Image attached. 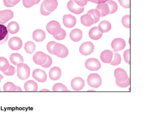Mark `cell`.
I'll return each instance as SVG.
<instances>
[{
    "label": "cell",
    "mask_w": 150,
    "mask_h": 114,
    "mask_svg": "<svg viewBox=\"0 0 150 114\" xmlns=\"http://www.w3.org/2000/svg\"><path fill=\"white\" fill-rule=\"evenodd\" d=\"M68 9L72 13L76 14H81L84 12V7L80 6L74 2V0H71L68 2Z\"/></svg>",
    "instance_id": "obj_9"
},
{
    "label": "cell",
    "mask_w": 150,
    "mask_h": 114,
    "mask_svg": "<svg viewBox=\"0 0 150 114\" xmlns=\"http://www.w3.org/2000/svg\"><path fill=\"white\" fill-rule=\"evenodd\" d=\"M4 78V77L2 76V75H1V74H0V82H1V80H2V79H3Z\"/></svg>",
    "instance_id": "obj_52"
},
{
    "label": "cell",
    "mask_w": 150,
    "mask_h": 114,
    "mask_svg": "<svg viewBox=\"0 0 150 114\" xmlns=\"http://www.w3.org/2000/svg\"><path fill=\"white\" fill-rule=\"evenodd\" d=\"M89 36L91 39L98 40L102 37L103 33L100 32L98 27H93L90 30L89 32Z\"/></svg>",
    "instance_id": "obj_22"
},
{
    "label": "cell",
    "mask_w": 150,
    "mask_h": 114,
    "mask_svg": "<svg viewBox=\"0 0 150 114\" xmlns=\"http://www.w3.org/2000/svg\"><path fill=\"white\" fill-rule=\"evenodd\" d=\"M54 92H69L66 86L61 83L55 84L52 88Z\"/></svg>",
    "instance_id": "obj_33"
},
{
    "label": "cell",
    "mask_w": 150,
    "mask_h": 114,
    "mask_svg": "<svg viewBox=\"0 0 150 114\" xmlns=\"http://www.w3.org/2000/svg\"><path fill=\"white\" fill-rule=\"evenodd\" d=\"M8 45L12 50L17 51L21 48L23 45V42L18 37H14L10 39L8 42Z\"/></svg>",
    "instance_id": "obj_10"
},
{
    "label": "cell",
    "mask_w": 150,
    "mask_h": 114,
    "mask_svg": "<svg viewBox=\"0 0 150 114\" xmlns=\"http://www.w3.org/2000/svg\"><path fill=\"white\" fill-rule=\"evenodd\" d=\"M17 73L18 77L22 80L28 78L30 74V67L26 64L21 63L17 65Z\"/></svg>",
    "instance_id": "obj_1"
},
{
    "label": "cell",
    "mask_w": 150,
    "mask_h": 114,
    "mask_svg": "<svg viewBox=\"0 0 150 114\" xmlns=\"http://www.w3.org/2000/svg\"><path fill=\"white\" fill-rule=\"evenodd\" d=\"M44 7L48 11H54L58 6V2L57 0H44Z\"/></svg>",
    "instance_id": "obj_19"
},
{
    "label": "cell",
    "mask_w": 150,
    "mask_h": 114,
    "mask_svg": "<svg viewBox=\"0 0 150 114\" xmlns=\"http://www.w3.org/2000/svg\"><path fill=\"white\" fill-rule=\"evenodd\" d=\"M96 9L100 11L101 17L105 16L110 14V9L107 3H102L98 4Z\"/></svg>",
    "instance_id": "obj_25"
},
{
    "label": "cell",
    "mask_w": 150,
    "mask_h": 114,
    "mask_svg": "<svg viewBox=\"0 0 150 114\" xmlns=\"http://www.w3.org/2000/svg\"><path fill=\"white\" fill-rule=\"evenodd\" d=\"M57 43H56V42L52 41L49 42V43H48V44H47V50L50 53L54 55V53H53V47H54V45H55V44H57Z\"/></svg>",
    "instance_id": "obj_44"
},
{
    "label": "cell",
    "mask_w": 150,
    "mask_h": 114,
    "mask_svg": "<svg viewBox=\"0 0 150 114\" xmlns=\"http://www.w3.org/2000/svg\"><path fill=\"white\" fill-rule=\"evenodd\" d=\"M16 92H22V90H21V87H19V86H16Z\"/></svg>",
    "instance_id": "obj_50"
},
{
    "label": "cell",
    "mask_w": 150,
    "mask_h": 114,
    "mask_svg": "<svg viewBox=\"0 0 150 114\" xmlns=\"http://www.w3.org/2000/svg\"><path fill=\"white\" fill-rule=\"evenodd\" d=\"M122 24L127 28H130V16L126 15L123 17L122 21Z\"/></svg>",
    "instance_id": "obj_36"
},
{
    "label": "cell",
    "mask_w": 150,
    "mask_h": 114,
    "mask_svg": "<svg viewBox=\"0 0 150 114\" xmlns=\"http://www.w3.org/2000/svg\"><path fill=\"white\" fill-rule=\"evenodd\" d=\"M33 59L35 63L41 66L46 62L47 55L41 51L37 52L34 54Z\"/></svg>",
    "instance_id": "obj_13"
},
{
    "label": "cell",
    "mask_w": 150,
    "mask_h": 114,
    "mask_svg": "<svg viewBox=\"0 0 150 114\" xmlns=\"http://www.w3.org/2000/svg\"><path fill=\"white\" fill-rule=\"evenodd\" d=\"M24 88L26 92H37L38 90V85L33 80H29L25 83Z\"/></svg>",
    "instance_id": "obj_23"
},
{
    "label": "cell",
    "mask_w": 150,
    "mask_h": 114,
    "mask_svg": "<svg viewBox=\"0 0 150 114\" xmlns=\"http://www.w3.org/2000/svg\"><path fill=\"white\" fill-rule=\"evenodd\" d=\"M83 35V32L81 30L76 29L71 31L70 34V37L72 41L77 42L81 40Z\"/></svg>",
    "instance_id": "obj_20"
},
{
    "label": "cell",
    "mask_w": 150,
    "mask_h": 114,
    "mask_svg": "<svg viewBox=\"0 0 150 114\" xmlns=\"http://www.w3.org/2000/svg\"><path fill=\"white\" fill-rule=\"evenodd\" d=\"M98 28L100 32L102 33H106L110 30L112 28V25L108 21H102L99 24Z\"/></svg>",
    "instance_id": "obj_26"
},
{
    "label": "cell",
    "mask_w": 150,
    "mask_h": 114,
    "mask_svg": "<svg viewBox=\"0 0 150 114\" xmlns=\"http://www.w3.org/2000/svg\"><path fill=\"white\" fill-rule=\"evenodd\" d=\"M111 46L114 51L116 52L121 51L125 47V41L122 38H116L112 40L111 43Z\"/></svg>",
    "instance_id": "obj_8"
},
{
    "label": "cell",
    "mask_w": 150,
    "mask_h": 114,
    "mask_svg": "<svg viewBox=\"0 0 150 114\" xmlns=\"http://www.w3.org/2000/svg\"><path fill=\"white\" fill-rule=\"evenodd\" d=\"M23 3L24 7L29 8L35 4V0H23Z\"/></svg>",
    "instance_id": "obj_38"
},
{
    "label": "cell",
    "mask_w": 150,
    "mask_h": 114,
    "mask_svg": "<svg viewBox=\"0 0 150 114\" xmlns=\"http://www.w3.org/2000/svg\"><path fill=\"white\" fill-rule=\"evenodd\" d=\"M16 72V70L15 68L13 66L10 65L8 69L6 71H3V73L5 75L8 76H11L14 75Z\"/></svg>",
    "instance_id": "obj_37"
},
{
    "label": "cell",
    "mask_w": 150,
    "mask_h": 114,
    "mask_svg": "<svg viewBox=\"0 0 150 114\" xmlns=\"http://www.w3.org/2000/svg\"><path fill=\"white\" fill-rule=\"evenodd\" d=\"M3 90L4 92H16V86L13 83L7 82L4 84Z\"/></svg>",
    "instance_id": "obj_32"
},
{
    "label": "cell",
    "mask_w": 150,
    "mask_h": 114,
    "mask_svg": "<svg viewBox=\"0 0 150 114\" xmlns=\"http://www.w3.org/2000/svg\"><path fill=\"white\" fill-rule=\"evenodd\" d=\"M74 1L80 6L83 7L87 4L88 0H74Z\"/></svg>",
    "instance_id": "obj_46"
},
{
    "label": "cell",
    "mask_w": 150,
    "mask_h": 114,
    "mask_svg": "<svg viewBox=\"0 0 150 114\" xmlns=\"http://www.w3.org/2000/svg\"><path fill=\"white\" fill-rule=\"evenodd\" d=\"M114 53L115 55L114 59L112 62H111L110 64L114 66L118 65L120 64L121 62V57L118 53L114 52Z\"/></svg>",
    "instance_id": "obj_35"
},
{
    "label": "cell",
    "mask_w": 150,
    "mask_h": 114,
    "mask_svg": "<svg viewBox=\"0 0 150 114\" xmlns=\"http://www.w3.org/2000/svg\"><path fill=\"white\" fill-rule=\"evenodd\" d=\"M0 91H1V88H0Z\"/></svg>",
    "instance_id": "obj_55"
},
{
    "label": "cell",
    "mask_w": 150,
    "mask_h": 114,
    "mask_svg": "<svg viewBox=\"0 0 150 114\" xmlns=\"http://www.w3.org/2000/svg\"><path fill=\"white\" fill-rule=\"evenodd\" d=\"M88 14H90L94 20V24L98 22L101 17V14L98 9H93L88 11Z\"/></svg>",
    "instance_id": "obj_29"
},
{
    "label": "cell",
    "mask_w": 150,
    "mask_h": 114,
    "mask_svg": "<svg viewBox=\"0 0 150 114\" xmlns=\"http://www.w3.org/2000/svg\"><path fill=\"white\" fill-rule=\"evenodd\" d=\"M81 21L84 26L89 27L94 23V20L90 14H88L82 15L81 17Z\"/></svg>",
    "instance_id": "obj_24"
},
{
    "label": "cell",
    "mask_w": 150,
    "mask_h": 114,
    "mask_svg": "<svg viewBox=\"0 0 150 114\" xmlns=\"http://www.w3.org/2000/svg\"><path fill=\"white\" fill-rule=\"evenodd\" d=\"M102 81L101 76L96 73L90 74L87 79L88 85L92 87L96 88H98L101 86Z\"/></svg>",
    "instance_id": "obj_3"
},
{
    "label": "cell",
    "mask_w": 150,
    "mask_h": 114,
    "mask_svg": "<svg viewBox=\"0 0 150 114\" xmlns=\"http://www.w3.org/2000/svg\"><path fill=\"white\" fill-rule=\"evenodd\" d=\"M120 3L123 8L129 9L130 8V0H118Z\"/></svg>",
    "instance_id": "obj_41"
},
{
    "label": "cell",
    "mask_w": 150,
    "mask_h": 114,
    "mask_svg": "<svg viewBox=\"0 0 150 114\" xmlns=\"http://www.w3.org/2000/svg\"><path fill=\"white\" fill-rule=\"evenodd\" d=\"M113 57L112 51L109 50H105L103 51L100 55L101 60L105 63H110Z\"/></svg>",
    "instance_id": "obj_16"
},
{
    "label": "cell",
    "mask_w": 150,
    "mask_h": 114,
    "mask_svg": "<svg viewBox=\"0 0 150 114\" xmlns=\"http://www.w3.org/2000/svg\"><path fill=\"white\" fill-rule=\"evenodd\" d=\"M40 92H50L47 89H43L40 90Z\"/></svg>",
    "instance_id": "obj_51"
},
{
    "label": "cell",
    "mask_w": 150,
    "mask_h": 114,
    "mask_svg": "<svg viewBox=\"0 0 150 114\" xmlns=\"http://www.w3.org/2000/svg\"><path fill=\"white\" fill-rule=\"evenodd\" d=\"M4 4L5 6L8 8H11L14 6L10 4L9 3L7 0H3Z\"/></svg>",
    "instance_id": "obj_49"
},
{
    "label": "cell",
    "mask_w": 150,
    "mask_h": 114,
    "mask_svg": "<svg viewBox=\"0 0 150 114\" xmlns=\"http://www.w3.org/2000/svg\"><path fill=\"white\" fill-rule=\"evenodd\" d=\"M45 32L42 29L36 30L33 33V38L36 42L43 41L45 39Z\"/></svg>",
    "instance_id": "obj_21"
},
{
    "label": "cell",
    "mask_w": 150,
    "mask_h": 114,
    "mask_svg": "<svg viewBox=\"0 0 150 114\" xmlns=\"http://www.w3.org/2000/svg\"><path fill=\"white\" fill-rule=\"evenodd\" d=\"M86 68L91 71H97L100 69L101 64L98 59L96 58H89L85 63Z\"/></svg>",
    "instance_id": "obj_5"
},
{
    "label": "cell",
    "mask_w": 150,
    "mask_h": 114,
    "mask_svg": "<svg viewBox=\"0 0 150 114\" xmlns=\"http://www.w3.org/2000/svg\"><path fill=\"white\" fill-rule=\"evenodd\" d=\"M7 30L11 34H14L19 32V26L17 22L14 21L11 22L8 25Z\"/></svg>",
    "instance_id": "obj_28"
},
{
    "label": "cell",
    "mask_w": 150,
    "mask_h": 114,
    "mask_svg": "<svg viewBox=\"0 0 150 114\" xmlns=\"http://www.w3.org/2000/svg\"><path fill=\"white\" fill-rule=\"evenodd\" d=\"M32 76L34 79L39 82L44 83L47 80L46 73L41 69H37L34 70Z\"/></svg>",
    "instance_id": "obj_7"
},
{
    "label": "cell",
    "mask_w": 150,
    "mask_h": 114,
    "mask_svg": "<svg viewBox=\"0 0 150 114\" xmlns=\"http://www.w3.org/2000/svg\"><path fill=\"white\" fill-rule=\"evenodd\" d=\"M94 50L93 44L91 42H86L83 43L79 48L81 54L84 56H88L93 52Z\"/></svg>",
    "instance_id": "obj_6"
},
{
    "label": "cell",
    "mask_w": 150,
    "mask_h": 114,
    "mask_svg": "<svg viewBox=\"0 0 150 114\" xmlns=\"http://www.w3.org/2000/svg\"><path fill=\"white\" fill-rule=\"evenodd\" d=\"M53 52L54 55L62 58H65L69 55V51L67 48L59 43H57L54 45Z\"/></svg>",
    "instance_id": "obj_2"
},
{
    "label": "cell",
    "mask_w": 150,
    "mask_h": 114,
    "mask_svg": "<svg viewBox=\"0 0 150 114\" xmlns=\"http://www.w3.org/2000/svg\"><path fill=\"white\" fill-rule=\"evenodd\" d=\"M4 24V22L0 19V24Z\"/></svg>",
    "instance_id": "obj_54"
},
{
    "label": "cell",
    "mask_w": 150,
    "mask_h": 114,
    "mask_svg": "<svg viewBox=\"0 0 150 114\" xmlns=\"http://www.w3.org/2000/svg\"><path fill=\"white\" fill-rule=\"evenodd\" d=\"M7 1L10 4L14 6L18 4L20 2V0H7Z\"/></svg>",
    "instance_id": "obj_48"
},
{
    "label": "cell",
    "mask_w": 150,
    "mask_h": 114,
    "mask_svg": "<svg viewBox=\"0 0 150 114\" xmlns=\"http://www.w3.org/2000/svg\"><path fill=\"white\" fill-rule=\"evenodd\" d=\"M114 76L115 78L116 81L119 82H124L129 78L125 71L121 68H117L115 70Z\"/></svg>",
    "instance_id": "obj_11"
},
{
    "label": "cell",
    "mask_w": 150,
    "mask_h": 114,
    "mask_svg": "<svg viewBox=\"0 0 150 114\" xmlns=\"http://www.w3.org/2000/svg\"><path fill=\"white\" fill-rule=\"evenodd\" d=\"M11 62L14 65H17L19 64L23 63L24 59L23 56L19 53H13L10 57Z\"/></svg>",
    "instance_id": "obj_27"
},
{
    "label": "cell",
    "mask_w": 150,
    "mask_h": 114,
    "mask_svg": "<svg viewBox=\"0 0 150 114\" xmlns=\"http://www.w3.org/2000/svg\"><path fill=\"white\" fill-rule=\"evenodd\" d=\"M14 17V13L12 10H5L0 11V19L5 24Z\"/></svg>",
    "instance_id": "obj_18"
},
{
    "label": "cell",
    "mask_w": 150,
    "mask_h": 114,
    "mask_svg": "<svg viewBox=\"0 0 150 114\" xmlns=\"http://www.w3.org/2000/svg\"><path fill=\"white\" fill-rule=\"evenodd\" d=\"M116 83L118 86L121 87H126L129 86L130 84V80L129 78H128L126 81L123 82H119L116 81Z\"/></svg>",
    "instance_id": "obj_40"
},
{
    "label": "cell",
    "mask_w": 150,
    "mask_h": 114,
    "mask_svg": "<svg viewBox=\"0 0 150 114\" xmlns=\"http://www.w3.org/2000/svg\"><path fill=\"white\" fill-rule=\"evenodd\" d=\"M76 19L74 16L71 14L65 15L63 18V22L65 27L71 28L74 27L76 24Z\"/></svg>",
    "instance_id": "obj_14"
},
{
    "label": "cell",
    "mask_w": 150,
    "mask_h": 114,
    "mask_svg": "<svg viewBox=\"0 0 150 114\" xmlns=\"http://www.w3.org/2000/svg\"><path fill=\"white\" fill-rule=\"evenodd\" d=\"M130 49L126 50L123 53V57L125 61L128 64H130Z\"/></svg>",
    "instance_id": "obj_42"
},
{
    "label": "cell",
    "mask_w": 150,
    "mask_h": 114,
    "mask_svg": "<svg viewBox=\"0 0 150 114\" xmlns=\"http://www.w3.org/2000/svg\"><path fill=\"white\" fill-rule=\"evenodd\" d=\"M66 36V32L64 30L62 29L61 32L57 35L53 36L54 38L57 40L61 41L64 39Z\"/></svg>",
    "instance_id": "obj_39"
},
{
    "label": "cell",
    "mask_w": 150,
    "mask_h": 114,
    "mask_svg": "<svg viewBox=\"0 0 150 114\" xmlns=\"http://www.w3.org/2000/svg\"><path fill=\"white\" fill-rule=\"evenodd\" d=\"M8 37L9 33L7 27L4 25L0 24V45L6 42Z\"/></svg>",
    "instance_id": "obj_15"
},
{
    "label": "cell",
    "mask_w": 150,
    "mask_h": 114,
    "mask_svg": "<svg viewBox=\"0 0 150 114\" xmlns=\"http://www.w3.org/2000/svg\"><path fill=\"white\" fill-rule=\"evenodd\" d=\"M85 86V81L81 77H76L72 80L71 86L72 89L75 91L81 90Z\"/></svg>",
    "instance_id": "obj_12"
},
{
    "label": "cell",
    "mask_w": 150,
    "mask_h": 114,
    "mask_svg": "<svg viewBox=\"0 0 150 114\" xmlns=\"http://www.w3.org/2000/svg\"><path fill=\"white\" fill-rule=\"evenodd\" d=\"M40 12L42 15H45V16H47L50 15L51 13V12L48 11L46 9H45L44 7V1L41 5L40 8Z\"/></svg>",
    "instance_id": "obj_45"
},
{
    "label": "cell",
    "mask_w": 150,
    "mask_h": 114,
    "mask_svg": "<svg viewBox=\"0 0 150 114\" xmlns=\"http://www.w3.org/2000/svg\"><path fill=\"white\" fill-rule=\"evenodd\" d=\"M109 8L110 9V14H114L117 11L118 9V5L115 2L113 1H110L107 2Z\"/></svg>",
    "instance_id": "obj_34"
},
{
    "label": "cell",
    "mask_w": 150,
    "mask_h": 114,
    "mask_svg": "<svg viewBox=\"0 0 150 114\" xmlns=\"http://www.w3.org/2000/svg\"><path fill=\"white\" fill-rule=\"evenodd\" d=\"M46 29L48 33L53 36L59 34L62 30L59 23L55 21L50 22L46 26Z\"/></svg>",
    "instance_id": "obj_4"
},
{
    "label": "cell",
    "mask_w": 150,
    "mask_h": 114,
    "mask_svg": "<svg viewBox=\"0 0 150 114\" xmlns=\"http://www.w3.org/2000/svg\"><path fill=\"white\" fill-rule=\"evenodd\" d=\"M52 63V59L51 57L48 56V55H47V60L46 62L44 64L41 65V66L44 68H48L51 66Z\"/></svg>",
    "instance_id": "obj_43"
},
{
    "label": "cell",
    "mask_w": 150,
    "mask_h": 114,
    "mask_svg": "<svg viewBox=\"0 0 150 114\" xmlns=\"http://www.w3.org/2000/svg\"><path fill=\"white\" fill-rule=\"evenodd\" d=\"M110 1H112V0H88L89 2H92L93 3H96V4L105 3V2Z\"/></svg>",
    "instance_id": "obj_47"
},
{
    "label": "cell",
    "mask_w": 150,
    "mask_h": 114,
    "mask_svg": "<svg viewBox=\"0 0 150 114\" xmlns=\"http://www.w3.org/2000/svg\"><path fill=\"white\" fill-rule=\"evenodd\" d=\"M25 50L27 53H33L36 49V45L35 43L32 41H28L25 45Z\"/></svg>",
    "instance_id": "obj_30"
},
{
    "label": "cell",
    "mask_w": 150,
    "mask_h": 114,
    "mask_svg": "<svg viewBox=\"0 0 150 114\" xmlns=\"http://www.w3.org/2000/svg\"><path fill=\"white\" fill-rule=\"evenodd\" d=\"M40 1V0H35V4H37L39 3Z\"/></svg>",
    "instance_id": "obj_53"
},
{
    "label": "cell",
    "mask_w": 150,
    "mask_h": 114,
    "mask_svg": "<svg viewBox=\"0 0 150 114\" xmlns=\"http://www.w3.org/2000/svg\"><path fill=\"white\" fill-rule=\"evenodd\" d=\"M10 64L6 58L0 57V71L2 72L6 71L8 69Z\"/></svg>",
    "instance_id": "obj_31"
},
{
    "label": "cell",
    "mask_w": 150,
    "mask_h": 114,
    "mask_svg": "<svg viewBox=\"0 0 150 114\" xmlns=\"http://www.w3.org/2000/svg\"><path fill=\"white\" fill-rule=\"evenodd\" d=\"M62 72L60 68L57 67H54L50 70L49 77L53 81H57L60 79L61 76Z\"/></svg>",
    "instance_id": "obj_17"
}]
</instances>
